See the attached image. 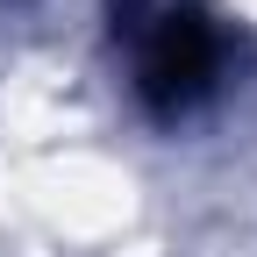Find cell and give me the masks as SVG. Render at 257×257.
<instances>
[{"label":"cell","mask_w":257,"mask_h":257,"mask_svg":"<svg viewBox=\"0 0 257 257\" xmlns=\"http://www.w3.org/2000/svg\"><path fill=\"white\" fill-rule=\"evenodd\" d=\"M128 36H136V93H143L150 114L179 121V114H193L221 86V57H229V50H221V29L200 8L157 0Z\"/></svg>","instance_id":"6da1fadb"}]
</instances>
